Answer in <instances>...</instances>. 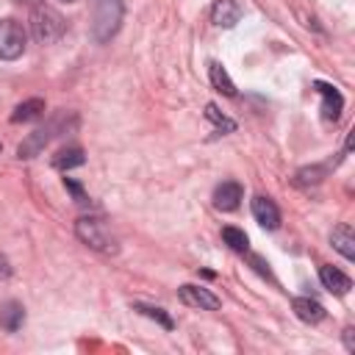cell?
<instances>
[{
    "label": "cell",
    "instance_id": "obj_16",
    "mask_svg": "<svg viewBox=\"0 0 355 355\" xmlns=\"http://www.w3.org/2000/svg\"><path fill=\"white\" fill-rule=\"evenodd\" d=\"M208 75H211V83H214V89H216V92H222L225 97H236V83L230 80V75L225 72V67H222V64L211 61V64H208Z\"/></svg>",
    "mask_w": 355,
    "mask_h": 355
},
{
    "label": "cell",
    "instance_id": "obj_7",
    "mask_svg": "<svg viewBox=\"0 0 355 355\" xmlns=\"http://www.w3.org/2000/svg\"><path fill=\"white\" fill-rule=\"evenodd\" d=\"M241 197H244V189H241V183H236V180H222L216 189H214V208L216 211H236L239 208V202H241Z\"/></svg>",
    "mask_w": 355,
    "mask_h": 355
},
{
    "label": "cell",
    "instance_id": "obj_12",
    "mask_svg": "<svg viewBox=\"0 0 355 355\" xmlns=\"http://www.w3.org/2000/svg\"><path fill=\"white\" fill-rule=\"evenodd\" d=\"M319 280H322V286H324L330 294H336V297H344V294L352 288L349 275H344V272L336 269V266H319Z\"/></svg>",
    "mask_w": 355,
    "mask_h": 355
},
{
    "label": "cell",
    "instance_id": "obj_23",
    "mask_svg": "<svg viewBox=\"0 0 355 355\" xmlns=\"http://www.w3.org/2000/svg\"><path fill=\"white\" fill-rule=\"evenodd\" d=\"M8 275H11V263H8V258H6V255H0V283H3V280H8Z\"/></svg>",
    "mask_w": 355,
    "mask_h": 355
},
{
    "label": "cell",
    "instance_id": "obj_24",
    "mask_svg": "<svg viewBox=\"0 0 355 355\" xmlns=\"http://www.w3.org/2000/svg\"><path fill=\"white\" fill-rule=\"evenodd\" d=\"M252 263H255V269H258V272H261V275H269V269H266V266H269V263H263V261H261V258H258V255H252Z\"/></svg>",
    "mask_w": 355,
    "mask_h": 355
},
{
    "label": "cell",
    "instance_id": "obj_22",
    "mask_svg": "<svg viewBox=\"0 0 355 355\" xmlns=\"http://www.w3.org/2000/svg\"><path fill=\"white\" fill-rule=\"evenodd\" d=\"M344 347H347V352H355V330L352 327L344 330Z\"/></svg>",
    "mask_w": 355,
    "mask_h": 355
},
{
    "label": "cell",
    "instance_id": "obj_19",
    "mask_svg": "<svg viewBox=\"0 0 355 355\" xmlns=\"http://www.w3.org/2000/svg\"><path fill=\"white\" fill-rule=\"evenodd\" d=\"M133 311H139L141 316H147V319H153V322H158L161 327H166V330H172L175 327V322H172V316L164 311V308H158V305H144V302H133Z\"/></svg>",
    "mask_w": 355,
    "mask_h": 355
},
{
    "label": "cell",
    "instance_id": "obj_13",
    "mask_svg": "<svg viewBox=\"0 0 355 355\" xmlns=\"http://www.w3.org/2000/svg\"><path fill=\"white\" fill-rule=\"evenodd\" d=\"M291 308H294L297 319H302L305 324H319V322L327 316L324 305H322L319 300H313V297H297V300L291 302Z\"/></svg>",
    "mask_w": 355,
    "mask_h": 355
},
{
    "label": "cell",
    "instance_id": "obj_20",
    "mask_svg": "<svg viewBox=\"0 0 355 355\" xmlns=\"http://www.w3.org/2000/svg\"><path fill=\"white\" fill-rule=\"evenodd\" d=\"M205 116H208V119H211V122H214L219 130H225V133L236 130V122H233V119H227L225 114H219V108H216L214 103H208V105H205Z\"/></svg>",
    "mask_w": 355,
    "mask_h": 355
},
{
    "label": "cell",
    "instance_id": "obj_8",
    "mask_svg": "<svg viewBox=\"0 0 355 355\" xmlns=\"http://www.w3.org/2000/svg\"><path fill=\"white\" fill-rule=\"evenodd\" d=\"M252 216H255V222H258L263 230H277V227H280V211H277V205H275L269 197H263V194H255V197H252Z\"/></svg>",
    "mask_w": 355,
    "mask_h": 355
},
{
    "label": "cell",
    "instance_id": "obj_9",
    "mask_svg": "<svg viewBox=\"0 0 355 355\" xmlns=\"http://www.w3.org/2000/svg\"><path fill=\"white\" fill-rule=\"evenodd\" d=\"M313 89L322 94V114H324V119H333V122H336V119L341 116V108H344V97H341V92H338L336 86L324 83V80H316Z\"/></svg>",
    "mask_w": 355,
    "mask_h": 355
},
{
    "label": "cell",
    "instance_id": "obj_26",
    "mask_svg": "<svg viewBox=\"0 0 355 355\" xmlns=\"http://www.w3.org/2000/svg\"><path fill=\"white\" fill-rule=\"evenodd\" d=\"M0 150H3V144H0Z\"/></svg>",
    "mask_w": 355,
    "mask_h": 355
},
{
    "label": "cell",
    "instance_id": "obj_6",
    "mask_svg": "<svg viewBox=\"0 0 355 355\" xmlns=\"http://www.w3.org/2000/svg\"><path fill=\"white\" fill-rule=\"evenodd\" d=\"M178 300H180L183 305H189V308H200V311H216V308L222 305V300H219L211 288H205V286H194V283H183V286L178 288Z\"/></svg>",
    "mask_w": 355,
    "mask_h": 355
},
{
    "label": "cell",
    "instance_id": "obj_1",
    "mask_svg": "<svg viewBox=\"0 0 355 355\" xmlns=\"http://www.w3.org/2000/svg\"><path fill=\"white\" fill-rule=\"evenodd\" d=\"M92 6V39L97 44H105L116 36V31L122 28V17H125V3L122 0H89Z\"/></svg>",
    "mask_w": 355,
    "mask_h": 355
},
{
    "label": "cell",
    "instance_id": "obj_3",
    "mask_svg": "<svg viewBox=\"0 0 355 355\" xmlns=\"http://www.w3.org/2000/svg\"><path fill=\"white\" fill-rule=\"evenodd\" d=\"M75 236H78L86 247H92V250H97V252H103V255H116V252H119V239H116V233H114L111 225H108L105 219H100V216H80V219L75 222Z\"/></svg>",
    "mask_w": 355,
    "mask_h": 355
},
{
    "label": "cell",
    "instance_id": "obj_21",
    "mask_svg": "<svg viewBox=\"0 0 355 355\" xmlns=\"http://www.w3.org/2000/svg\"><path fill=\"white\" fill-rule=\"evenodd\" d=\"M64 186H67V191L75 197V202H78V205H89V194L83 191V186H80L75 178H64Z\"/></svg>",
    "mask_w": 355,
    "mask_h": 355
},
{
    "label": "cell",
    "instance_id": "obj_5",
    "mask_svg": "<svg viewBox=\"0 0 355 355\" xmlns=\"http://www.w3.org/2000/svg\"><path fill=\"white\" fill-rule=\"evenodd\" d=\"M28 33L22 22L17 19H0V58L3 61H17L25 53Z\"/></svg>",
    "mask_w": 355,
    "mask_h": 355
},
{
    "label": "cell",
    "instance_id": "obj_15",
    "mask_svg": "<svg viewBox=\"0 0 355 355\" xmlns=\"http://www.w3.org/2000/svg\"><path fill=\"white\" fill-rule=\"evenodd\" d=\"M44 114V100L42 97H31V100H22L14 114H11V122H33Z\"/></svg>",
    "mask_w": 355,
    "mask_h": 355
},
{
    "label": "cell",
    "instance_id": "obj_4",
    "mask_svg": "<svg viewBox=\"0 0 355 355\" xmlns=\"http://www.w3.org/2000/svg\"><path fill=\"white\" fill-rule=\"evenodd\" d=\"M64 17L53 8V6H33L31 8V17H28V28H31V36L39 42V44H53L55 39H61L64 33Z\"/></svg>",
    "mask_w": 355,
    "mask_h": 355
},
{
    "label": "cell",
    "instance_id": "obj_14",
    "mask_svg": "<svg viewBox=\"0 0 355 355\" xmlns=\"http://www.w3.org/2000/svg\"><path fill=\"white\" fill-rule=\"evenodd\" d=\"M22 322H25V308L17 300H8L0 305V327L6 333H17L22 327Z\"/></svg>",
    "mask_w": 355,
    "mask_h": 355
},
{
    "label": "cell",
    "instance_id": "obj_25",
    "mask_svg": "<svg viewBox=\"0 0 355 355\" xmlns=\"http://www.w3.org/2000/svg\"><path fill=\"white\" fill-rule=\"evenodd\" d=\"M61 3H75V0H61Z\"/></svg>",
    "mask_w": 355,
    "mask_h": 355
},
{
    "label": "cell",
    "instance_id": "obj_18",
    "mask_svg": "<svg viewBox=\"0 0 355 355\" xmlns=\"http://www.w3.org/2000/svg\"><path fill=\"white\" fill-rule=\"evenodd\" d=\"M222 241H225L233 252H247V250H250V239H247V233L239 230V227H233V225L222 227Z\"/></svg>",
    "mask_w": 355,
    "mask_h": 355
},
{
    "label": "cell",
    "instance_id": "obj_11",
    "mask_svg": "<svg viewBox=\"0 0 355 355\" xmlns=\"http://www.w3.org/2000/svg\"><path fill=\"white\" fill-rule=\"evenodd\" d=\"M330 244H333V250H338L347 261H355V230H352L349 222H341V225L333 227Z\"/></svg>",
    "mask_w": 355,
    "mask_h": 355
},
{
    "label": "cell",
    "instance_id": "obj_10",
    "mask_svg": "<svg viewBox=\"0 0 355 355\" xmlns=\"http://www.w3.org/2000/svg\"><path fill=\"white\" fill-rule=\"evenodd\" d=\"M241 14L244 11H241V6L236 0H216L211 6V22L216 28H233L241 19Z\"/></svg>",
    "mask_w": 355,
    "mask_h": 355
},
{
    "label": "cell",
    "instance_id": "obj_17",
    "mask_svg": "<svg viewBox=\"0 0 355 355\" xmlns=\"http://www.w3.org/2000/svg\"><path fill=\"white\" fill-rule=\"evenodd\" d=\"M83 161H86V155H83L80 147H64V150H58V153L53 155V166L61 169V172L75 169V166H83Z\"/></svg>",
    "mask_w": 355,
    "mask_h": 355
},
{
    "label": "cell",
    "instance_id": "obj_2",
    "mask_svg": "<svg viewBox=\"0 0 355 355\" xmlns=\"http://www.w3.org/2000/svg\"><path fill=\"white\" fill-rule=\"evenodd\" d=\"M67 128H78V116L75 114H67V111H61V114H55L50 122H44V128H36L33 133H28L25 139H22V144L17 147V155L19 158H36L55 136H61L58 130H64L67 133Z\"/></svg>",
    "mask_w": 355,
    "mask_h": 355
}]
</instances>
